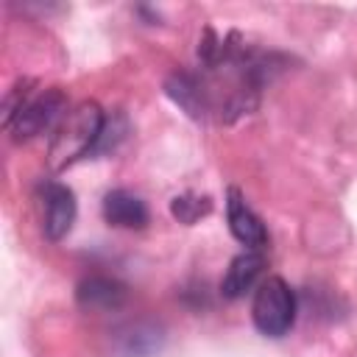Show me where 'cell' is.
Instances as JSON below:
<instances>
[{"label":"cell","instance_id":"obj_1","mask_svg":"<svg viewBox=\"0 0 357 357\" xmlns=\"http://www.w3.org/2000/svg\"><path fill=\"white\" fill-rule=\"evenodd\" d=\"M106 114L100 112L98 103L84 100L75 109H70L61 123L53 128V142H50V165L53 167H67L70 162L86 156L95 151L100 128H103Z\"/></svg>","mask_w":357,"mask_h":357},{"label":"cell","instance_id":"obj_2","mask_svg":"<svg viewBox=\"0 0 357 357\" xmlns=\"http://www.w3.org/2000/svg\"><path fill=\"white\" fill-rule=\"evenodd\" d=\"M251 318L259 335L284 337L296 324V293L282 276H268L259 282L251 304Z\"/></svg>","mask_w":357,"mask_h":357},{"label":"cell","instance_id":"obj_3","mask_svg":"<svg viewBox=\"0 0 357 357\" xmlns=\"http://www.w3.org/2000/svg\"><path fill=\"white\" fill-rule=\"evenodd\" d=\"M64 114H67V100L61 89H45L42 95L28 98L6 128L14 131V139H31L36 134L56 128Z\"/></svg>","mask_w":357,"mask_h":357},{"label":"cell","instance_id":"obj_4","mask_svg":"<svg viewBox=\"0 0 357 357\" xmlns=\"http://www.w3.org/2000/svg\"><path fill=\"white\" fill-rule=\"evenodd\" d=\"M226 218H229V229H231L234 240H240L245 245V251H259L268 243V229H265L262 218L245 204V198L237 187H231L226 192Z\"/></svg>","mask_w":357,"mask_h":357},{"label":"cell","instance_id":"obj_5","mask_svg":"<svg viewBox=\"0 0 357 357\" xmlns=\"http://www.w3.org/2000/svg\"><path fill=\"white\" fill-rule=\"evenodd\" d=\"M42 204H45V237L47 240H61L75 220V195L70 187L59 181H47L42 187Z\"/></svg>","mask_w":357,"mask_h":357},{"label":"cell","instance_id":"obj_6","mask_svg":"<svg viewBox=\"0 0 357 357\" xmlns=\"http://www.w3.org/2000/svg\"><path fill=\"white\" fill-rule=\"evenodd\" d=\"M75 298L84 310L89 312H112L120 310L128 298V290L123 282L109 279V276H89L84 282H78L75 287Z\"/></svg>","mask_w":357,"mask_h":357},{"label":"cell","instance_id":"obj_7","mask_svg":"<svg viewBox=\"0 0 357 357\" xmlns=\"http://www.w3.org/2000/svg\"><path fill=\"white\" fill-rule=\"evenodd\" d=\"M262 268H265V257L259 251H243V254H237L229 262V268H226V273L220 279L223 298H240V296H245L257 284Z\"/></svg>","mask_w":357,"mask_h":357},{"label":"cell","instance_id":"obj_8","mask_svg":"<svg viewBox=\"0 0 357 357\" xmlns=\"http://www.w3.org/2000/svg\"><path fill=\"white\" fill-rule=\"evenodd\" d=\"M103 218L120 229H142L148 223V206L128 190H112L103 198Z\"/></svg>","mask_w":357,"mask_h":357},{"label":"cell","instance_id":"obj_9","mask_svg":"<svg viewBox=\"0 0 357 357\" xmlns=\"http://www.w3.org/2000/svg\"><path fill=\"white\" fill-rule=\"evenodd\" d=\"M159 346H162V332L145 321L128 324L126 329H120L117 337V351L123 357H151L159 351Z\"/></svg>","mask_w":357,"mask_h":357},{"label":"cell","instance_id":"obj_10","mask_svg":"<svg viewBox=\"0 0 357 357\" xmlns=\"http://www.w3.org/2000/svg\"><path fill=\"white\" fill-rule=\"evenodd\" d=\"M209 209H212V201H209L206 195H204V198H198V195H178V198H173V204H170L173 218H178L181 223H195L198 218L209 215Z\"/></svg>","mask_w":357,"mask_h":357}]
</instances>
